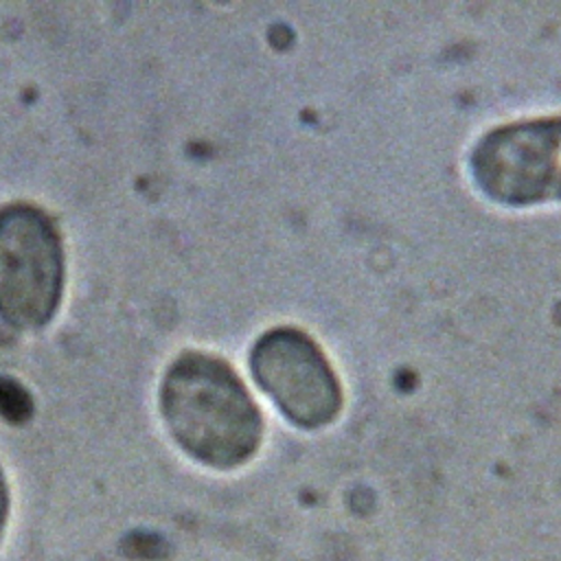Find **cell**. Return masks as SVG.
I'll return each mask as SVG.
<instances>
[{
  "mask_svg": "<svg viewBox=\"0 0 561 561\" xmlns=\"http://www.w3.org/2000/svg\"><path fill=\"white\" fill-rule=\"evenodd\" d=\"M160 414L171 438L197 462L234 469L263 438V416L234 368L217 355L184 351L160 383Z\"/></svg>",
  "mask_w": 561,
  "mask_h": 561,
  "instance_id": "obj_1",
  "label": "cell"
},
{
  "mask_svg": "<svg viewBox=\"0 0 561 561\" xmlns=\"http://www.w3.org/2000/svg\"><path fill=\"white\" fill-rule=\"evenodd\" d=\"M64 289V248L53 219L31 204L0 208V318L39 329Z\"/></svg>",
  "mask_w": 561,
  "mask_h": 561,
  "instance_id": "obj_2",
  "label": "cell"
},
{
  "mask_svg": "<svg viewBox=\"0 0 561 561\" xmlns=\"http://www.w3.org/2000/svg\"><path fill=\"white\" fill-rule=\"evenodd\" d=\"M476 188L506 206L561 199V116L524 118L489 129L471 147Z\"/></svg>",
  "mask_w": 561,
  "mask_h": 561,
  "instance_id": "obj_3",
  "label": "cell"
},
{
  "mask_svg": "<svg viewBox=\"0 0 561 561\" xmlns=\"http://www.w3.org/2000/svg\"><path fill=\"white\" fill-rule=\"evenodd\" d=\"M250 368L261 390L298 427L329 425L342 410V386L318 342L296 327L256 337Z\"/></svg>",
  "mask_w": 561,
  "mask_h": 561,
  "instance_id": "obj_4",
  "label": "cell"
},
{
  "mask_svg": "<svg viewBox=\"0 0 561 561\" xmlns=\"http://www.w3.org/2000/svg\"><path fill=\"white\" fill-rule=\"evenodd\" d=\"M7 517H9V486L0 467V539L4 535V526H7Z\"/></svg>",
  "mask_w": 561,
  "mask_h": 561,
  "instance_id": "obj_5",
  "label": "cell"
}]
</instances>
